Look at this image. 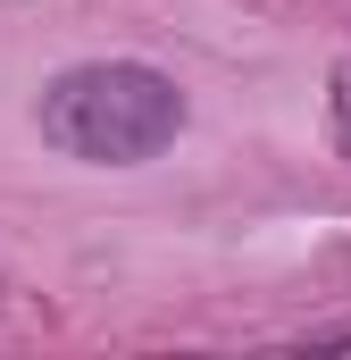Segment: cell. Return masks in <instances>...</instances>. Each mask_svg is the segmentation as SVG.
Listing matches in <instances>:
<instances>
[{
	"label": "cell",
	"mask_w": 351,
	"mask_h": 360,
	"mask_svg": "<svg viewBox=\"0 0 351 360\" xmlns=\"http://www.w3.org/2000/svg\"><path fill=\"white\" fill-rule=\"evenodd\" d=\"M176 134H184V92L143 59H92V68L51 76V92H42V143L84 168L159 160Z\"/></svg>",
	"instance_id": "cell-1"
},
{
	"label": "cell",
	"mask_w": 351,
	"mask_h": 360,
	"mask_svg": "<svg viewBox=\"0 0 351 360\" xmlns=\"http://www.w3.org/2000/svg\"><path fill=\"white\" fill-rule=\"evenodd\" d=\"M326 109H335V143L351 151V59L335 68V92H326Z\"/></svg>",
	"instance_id": "cell-2"
}]
</instances>
